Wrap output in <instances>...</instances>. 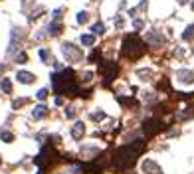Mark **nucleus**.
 I'll return each mask as SVG.
<instances>
[{
	"mask_svg": "<svg viewBox=\"0 0 194 174\" xmlns=\"http://www.w3.org/2000/svg\"><path fill=\"white\" fill-rule=\"evenodd\" d=\"M145 148V140L139 139L135 140L133 144H127V147H121L119 150L115 152V156H113V166L117 168V170H125V168L133 166L135 160H137L139 152Z\"/></svg>",
	"mask_w": 194,
	"mask_h": 174,
	"instance_id": "1",
	"label": "nucleus"
},
{
	"mask_svg": "<svg viewBox=\"0 0 194 174\" xmlns=\"http://www.w3.org/2000/svg\"><path fill=\"white\" fill-rule=\"evenodd\" d=\"M123 44H125L123 45V53L129 56L131 60H137V57L143 56V52H145V44H143L137 36H127Z\"/></svg>",
	"mask_w": 194,
	"mask_h": 174,
	"instance_id": "2",
	"label": "nucleus"
},
{
	"mask_svg": "<svg viewBox=\"0 0 194 174\" xmlns=\"http://www.w3.org/2000/svg\"><path fill=\"white\" fill-rule=\"evenodd\" d=\"M161 127H162V123L159 121V119H149V121L143 125V131H145L147 135H155V132L161 129Z\"/></svg>",
	"mask_w": 194,
	"mask_h": 174,
	"instance_id": "3",
	"label": "nucleus"
},
{
	"mask_svg": "<svg viewBox=\"0 0 194 174\" xmlns=\"http://www.w3.org/2000/svg\"><path fill=\"white\" fill-rule=\"evenodd\" d=\"M176 75L182 83H194V71H190V69H180Z\"/></svg>",
	"mask_w": 194,
	"mask_h": 174,
	"instance_id": "4",
	"label": "nucleus"
},
{
	"mask_svg": "<svg viewBox=\"0 0 194 174\" xmlns=\"http://www.w3.org/2000/svg\"><path fill=\"white\" fill-rule=\"evenodd\" d=\"M143 170H145L147 174H161L159 164L153 162V160H145V162H143Z\"/></svg>",
	"mask_w": 194,
	"mask_h": 174,
	"instance_id": "5",
	"label": "nucleus"
},
{
	"mask_svg": "<svg viewBox=\"0 0 194 174\" xmlns=\"http://www.w3.org/2000/svg\"><path fill=\"white\" fill-rule=\"evenodd\" d=\"M83 131H85V127H83V123H75L73 131H71V135H73V139H75V140H79V139H81V135H83Z\"/></svg>",
	"mask_w": 194,
	"mask_h": 174,
	"instance_id": "6",
	"label": "nucleus"
},
{
	"mask_svg": "<svg viewBox=\"0 0 194 174\" xmlns=\"http://www.w3.org/2000/svg\"><path fill=\"white\" fill-rule=\"evenodd\" d=\"M46 115H48V109H46L44 105H38L36 109H34L32 117H34V119H42V117H46Z\"/></svg>",
	"mask_w": 194,
	"mask_h": 174,
	"instance_id": "7",
	"label": "nucleus"
},
{
	"mask_svg": "<svg viewBox=\"0 0 194 174\" xmlns=\"http://www.w3.org/2000/svg\"><path fill=\"white\" fill-rule=\"evenodd\" d=\"M16 77H18V81H22V83H32V81H34V75H32V73H28V71H20Z\"/></svg>",
	"mask_w": 194,
	"mask_h": 174,
	"instance_id": "8",
	"label": "nucleus"
},
{
	"mask_svg": "<svg viewBox=\"0 0 194 174\" xmlns=\"http://www.w3.org/2000/svg\"><path fill=\"white\" fill-rule=\"evenodd\" d=\"M0 87L4 89V93H10V91H12V83H10V79H2Z\"/></svg>",
	"mask_w": 194,
	"mask_h": 174,
	"instance_id": "9",
	"label": "nucleus"
},
{
	"mask_svg": "<svg viewBox=\"0 0 194 174\" xmlns=\"http://www.w3.org/2000/svg\"><path fill=\"white\" fill-rule=\"evenodd\" d=\"M192 34H194V26H188V28H186V32L182 34V38H184V40H190V38H192Z\"/></svg>",
	"mask_w": 194,
	"mask_h": 174,
	"instance_id": "10",
	"label": "nucleus"
},
{
	"mask_svg": "<svg viewBox=\"0 0 194 174\" xmlns=\"http://www.w3.org/2000/svg\"><path fill=\"white\" fill-rule=\"evenodd\" d=\"M0 136H2V140H4V143H12V139H14V136H12L10 132H6V131H4Z\"/></svg>",
	"mask_w": 194,
	"mask_h": 174,
	"instance_id": "11",
	"label": "nucleus"
},
{
	"mask_svg": "<svg viewBox=\"0 0 194 174\" xmlns=\"http://www.w3.org/2000/svg\"><path fill=\"white\" fill-rule=\"evenodd\" d=\"M91 32H93V34H101V32H103V24H93Z\"/></svg>",
	"mask_w": 194,
	"mask_h": 174,
	"instance_id": "12",
	"label": "nucleus"
},
{
	"mask_svg": "<svg viewBox=\"0 0 194 174\" xmlns=\"http://www.w3.org/2000/svg\"><path fill=\"white\" fill-rule=\"evenodd\" d=\"M81 42L87 44V45H91V44H93V36H81Z\"/></svg>",
	"mask_w": 194,
	"mask_h": 174,
	"instance_id": "13",
	"label": "nucleus"
},
{
	"mask_svg": "<svg viewBox=\"0 0 194 174\" xmlns=\"http://www.w3.org/2000/svg\"><path fill=\"white\" fill-rule=\"evenodd\" d=\"M85 20H87V12H79V14H77V22L83 24Z\"/></svg>",
	"mask_w": 194,
	"mask_h": 174,
	"instance_id": "14",
	"label": "nucleus"
},
{
	"mask_svg": "<svg viewBox=\"0 0 194 174\" xmlns=\"http://www.w3.org/2000/svg\"><path fill=\"white\" fill-rule=\"evenodd\" d=\"M46 97H48V89H40V91H38V99H42V101H44Z\"/></svg>",
	"mask_w": 194,
	"mask_h": 174,
	"instance_id": "15",
	"label": "nucleus"
},
{
	"mask_svg": "<svg viewBox=\"0 0 194 174\" xmlns=\"http://www.w3.org/2000/svg\"><path fill=\"white\" fill-rule=\"evenodd\" d=\"M91 117H93V119H95V121H101V119H103V117H105V115H103V113H101V111H97V113H93V115H91Z\"/></svg>",
	"mask_w": 194,
	"mask_h": 174,
	"instance_id": "16",
	"label": "nucleus"
},
{
	"mask_svg": "<svg viewBox=\"0 0 194 174\" xmlns=\"http://www.w3.org/2000/svg\"><path fill=\"white\" fill-rule=\"evenodd\" d=\"M16 61H18V63H26V53H20V56L16 57Z\"/></svg>",
	"mask_w": 194,
	"mask_h": 174,
	"instance_id": "17",
	"label": "nucleus"
},
{
	"mask_svg": "<svg viewBox=\"0 0 194 174\" xmlns=\"http://www.w3.org/2000/svg\"><path fill=\"white\" fill-rule=\"evenodd\" d=\"M50 30H52V34H58V32H60V26H58V24H52Z\"/></svg>",
	"mask_w": 194,
	"mask_h": 174,
	"instance_id": "18",
	"label": "nucleus"
},
{
	"mask_svg": "<svg viewBox=\"0 0 194 174\" xmlns=\"http://www.w3.org/2000/svg\"><path fill=\"white\" fill-rule=\"evenodd\" d=\"M40 57H42V60H48V52H46V49H42V52H40Z\"/></svg>",
	"mask_w": 194,
	"mask_h": 174,
	"instance_id": "19",
	"label": "nucleus"
},
{
	"mask_svg": "<svg viewBox=\"0 0 194 174\" xmlns=\"http://www.w3.org/2000/svg\"><path fill=\"white\" fill-rule=\"evenodd\" d=\"M75 115V111H73V107H69V109H67V117H73Z\"/></svg>",
	"mask_w": 194,
	"mask_h": 174,
	"instance_id": "20",
	"label": "nucleus"
},
{
	"mask_svg": "<svg viewBox=\"0 0 194 174\" xmlns=\"http://www.w3.org/2000/svg\"><path fill=\"white\" fill-rule=\"evenodd\" d=\"M192 8H194V2H192Z\"/></svg>",
	"mask_w": 194,
	"mask_h": 174,
	"instance_id": "21",
	"label": "nucleus"
}]
</instances>
